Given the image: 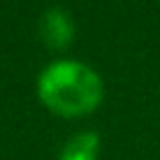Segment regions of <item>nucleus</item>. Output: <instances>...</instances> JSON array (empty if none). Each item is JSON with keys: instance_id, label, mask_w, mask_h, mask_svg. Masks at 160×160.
<instances>
[{"instance_id": "f03ea898", "label": "nucleus", "mask_w": 160, "mask_h": 160, "mask_svg": "<svg viewBox=\"0 0 160 160\" xmlns=\"http://www.w3.org/2000/svg\"><path fill=\"white\" fill-rule=\"evenodd\" d=\"M40 30H42V40L51 49H65L74 37L72 21L68 19V14L63 9H49L42 16Z\"/></svg>"}, {"instance_id": "f257e3e1", "label": "nucleus", "mask_w": 160, "mask_h": 160, "mask_svg": "<svg viewBox=\"0 0 160 160\" xmlns=\"http://www.w3.org/2000/svg\"><path fill=\"white\" fill-rule=\"evenodd\" d=\"M37 93L44 107L58 116H84L100 104L102 81L79 60H58L40 74Z\"/></svg>"}, {"instance_id": "7ed1b4c3", "label": "nucleus", "mask_w": 160, "mask_h": 160, "mask_svg": "<svg viewBox=\"0 0 160 160\" xmlns=\"http://www.w3.org/2000/svg\"><path fill=\"white\" fill-rule=\"evenodd\" d=\"M100 139L95 132H79L60 151V160H98Z\"/></svg>"}]
</instances>
